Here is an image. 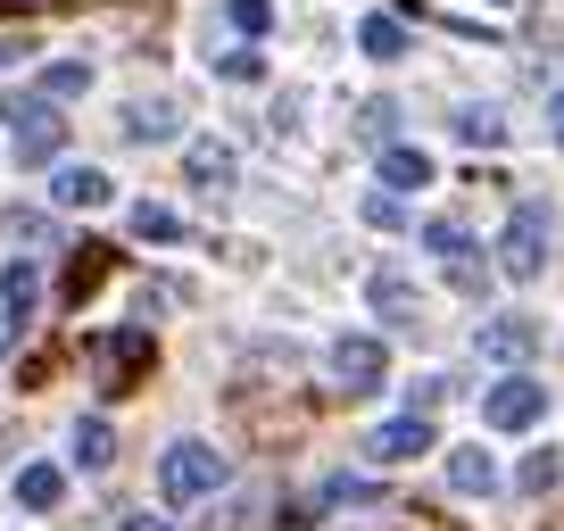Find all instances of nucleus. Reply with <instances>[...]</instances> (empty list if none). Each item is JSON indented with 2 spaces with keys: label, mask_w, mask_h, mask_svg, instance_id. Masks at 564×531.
Returning a JSON list of instances; mask_svg holds the SVG:
<instances>
[{
  "label": "nucleus",
  "mask_w": 564,
  "mask_h": 531,
  "mask_svg": "<svg viewBox=\"0 0 564 531\" xmlns=\"http://www.w3.org/2000/svg\"><path fill=\"white\" fill-rule=\"evenodd\" d=\"M150 366H159V340H150V324H117V333L91 340V373H100L108 399L141 390V382H150Z\"/></svg>",
  "instance_id": "f257e3e1"
},
{
  "label": "nucleus",
  "mask_w": 564,
  "mask_h": 531,
  "mask_svg": "<svg viewBox=\"0 0 564 531\" xmlns=\"http://www.w3.org/2000/svg\"><path fill=\"white\" fill-rule=\"evenodd\" d=\"M9 117V142H18V166H51L67 150V117H58L51 91H18V100L0 108Z\"/></svg>",
  "instance_id": "f03ea898"
},
{
  "label": "nucleus",
  "mask_w": 564,
  "mask_h": 531,
  "mask_svg": "<svg viewBox=\"0 0 564 531\" xmlns=\"http://www.w3.org/2000/svg\"><path fill=\"white\" fill-rule=\"evenodd\" d=\"M225 490V448H208V441H175L166 448V465H159V498L166 507H199V498H216Z\"/></svg>",
  "instance_id": "7ed1b4c3"
},
{
  "label": "nucleus",
  "mask_w": 564,
  "mask_h": 531,
  "mask_svg": "<svg viewBox=\"0 0 564 531\" xmlns=\"http://www.w3.org/2000/svg\"><path fill=\"white\" fill-rule=\"evenodd\" d=\"M547 232L556 225H547L540 199H523V208L507 216V241H498V274H507V283H531V274L547 266Z\"/></svg>",
  "instance_id": "20e7f679"
},
{
  "label": "nucleus",
  "mask_w": 564,
  "mask_h": 531,
  "mask_svg": "<svg viewBox=\"0 0 564 531\" xmlns=\"http://www.w3.org/2000/svg\"><path fill=\"white\" fill-rule=\"evenodd\" d=\"M540 415H547V382H531V373H514V382H498L481 399V424L490 432H531Z\"/></svg>",
  "instance_id": "39448f33"
},
{
  "label": "nucleus",
  "mask_w": 564,
  "mask_h": 531,
  "mask_svg": "<svg viewBox=\"0 0 564 531\" xmlns=\"http://www.w3.org/2000/svg\"><path fill=\"white\" fill-rule=\"evenodd\" d=\"M333 373H340V390H382V373H390V357H382V340L373 333H340L333 340Z\"/></svg>",
  "instance_id": "423d86ee"
},
{
  "label": "nucleus",
  "mask_w": 564,
  "mask_h": 531,
  "mask_svg": "<svg viewBox=\"0 0 564 531\" xmlns=\"http://www.w3.org/2000/svg\"><path fill=\"white\" fill-rule=\"evenodd\" d=\"M474 349L490 357V366H523V357L540 349V324H531V316H490L474 333Z\"/></svg>",
  "instance_id": "0eeeda50"
},
{
  "label": "nucleus",
  "mask_w": 564,
  "mask_h": 531,
  "mask_svg": "<svg viewBox=\"0 0 564 531\" xmlns=\"http://www.w3.org/2000/svg\"><path fill=\"white\" fill-rule=\"evenodd\" d=\"M423 448H432V424H423V408H406L399 424H382V432L366 441V457H373V465H406V457H423Z\"/></svg>",
  "instance_id": "6e6552de"
},
{
  "label": "nucleus",
  "mask_w": 564,
  "mask_h": 531,
  "mask_svg": "<svg viewBox=\"0 0 564 531\" xmlns=\"http://www.w3.org/2000/svg\"><path fill=\"white\" fill-rule=\"evenodd\" d=\"M183 166H192V183H199V192H232V175H241V159H232V142H192V150H183Z\"/></svg>",
  "instance_id": "1a4fd4ad"
},
{
  "label": "nucleus",
  "mask_w": 564,
  "mask_h": 531,
  "mask_svg": "<svg viewBox=\"0 0 564 531\" xmlns=\"http://www.w3.org/2000/svg\"><path fill=\"white\" fill-rule=\"evenodd\" d=\"M51 199H58V208H108V199H117V183H108L100 166H58Z\"/></svg>",
  "instance_id": "9d476101"
},
{
  "label": "nucleus",
  "mask_w": 564,
  "mask_h": 531,
  "mask_svg": "<svg viewBox=\"0 0 564 531\" xmlns=\"http://www.w3.org/2000/svg\"><path fill=\"white\" fill-rule=\"evenodd\" d=\"M366 300H373V316H390V324H415V316H423V291L406 283V274H390V266L366 283Z\"/></svg>",
  "instance_id": "9b49d317"
},
{
  "label": "nucleus",
  "mask_w": 564,
  "mask_h": 531,
  "mask_svg": "<svg viewBox=\"0 0 564 531\" xmlns=\"http://www.w3.org/2000/svg\"><path fill=\"white\" fill-rule=\"evenodd\" d=\"M448 490H457V498H490L498 490L490 448H448Z\"/></svg>",
  "instance_id": "f8f14e48"
},
{
  "label": "nucleus",
  "mask_w": 564,
  "mask_h": 531,
  "mask_svg": "<svg viewBox=\"0 0 564 531\" xmlns=\"http://www.w3.org/2000/svg\"><path fill=\"white\" fill-rule=\"evenodd\" d=\"M34 300H42V274L25 258H9V266H0V307H9V324L34 316Z\"/></svg>",
  "instance_id": "ddd939ff"
},
{
  "label": "nucleus",
  "mask_w": 564,
  "mask_h": 531,
  "mask_svg": "<svg viewBox=\"0 0 564 531\" xmlns=\"http://www.w3.org/2000/svg\"><path fill=\"white\" fill-rule=\"evenodd\" d=\"M382 183L390 192H423V183H432V159H423L415 142H390L382 150Z\"/></svg>",
  "instance_id": "4468645a"
},
{
  "label": "nucleus",
  "mask_w": 564,
  "mask_h": 531,
  "mask_svg": "<svg viewBox=\"0 0 564 531\" xmlns=\"http://www.w3.org/2000/svg\"><path fill=\"white\" fill-rule=\"evenodd\" d=\"M58 498H67V474H58V465H18V507L51 514Z\"/></svg>",
  "instance_id": "2eb2a0df"
},
{
  "label": "nucleus",
  "mask_w": 564,
  "mask_h": 531,
  "mask_svg": "<svg viewBox=\"0 0 564 531\" xmlns=\"http://www.w3.org/2000/svg\"><path fill=\"white\" fill-rule=\"evenodd\" d=\"M124 133H133V142H175V133H183L175 100H133V108H124Z\"/></svg>",
  "instance_id": "dca6fc26"
},
{
  "label": "nucleus",
  "mask_w": 564,
  "mask_h": 531,
  "mask_svg": "<svg viewBox=\"0 0 564 531\" xmlns=\"http://www.w3.org/2000/svg\"><path fill=\"white\" fill-rule=\"evenodd\" d=\"M75 465H84V474H108V465H117V432H108L100 415L75 424Z\"/></svg>",
  "instance_id": "f3484780"
},
{
  "label": "nucleus",
  "mask_w": 564,
  "mask_h": 531,
  "mask_svg": "<svg viewBox=\"0 0 564 531\" xmlns=\"http://www.w3.org/2000/svg\"><path fill=\"white\" fill-rule=\"evenodd\" d=\"M108 283V241H84L67 258V300H84V291H100Z\"/></svg>",
  "instance_id": "a211bd4d"
},
{
  "label": "nucleus",
  "mask_w": 564,
  "mask_h": 531,
  "mask_svg": "<svg viewBox=\"0 0 564 531\" xmlns=\"http://www.w3.org/2000/svg\"><path fill=\"white\" fill-rule=\"evenodd\" d=\"M357 51L390 67V58H406V25L399 18H366V25H357Z\"/></svg>",
  "instance_id": "6ab92c4d"
},
{
  "label": "nucleus",
  "mask_w": 564,
  "mask_h": 531,
  "mask_svg": "<svg viewBox=\"0 0 564 531\" xmlns=\"http://www.w3.org/2000/svg\"><path fill=\"white\" fill-rule=\"evenodd\" d=\"M457 142L498 150V142H507V117H498V108H465V117H457Z\"/></svg>",
  "instance_id": "aec40b11"
},
{
  "label": "nucleus",
  "mask_w": 564,
  "mask_h": 531,
  "mask_svg": "<svg viewBox=\"0 0 564 531\" xmlns=\"http://www.w3.org/2000/svg\"><path fill=\"white\" fill-rule=\"evenodd\" d=\"M133 241H183V216L159 208V199H141L133 208Z\"/></svg>",
  "instance_id": "412c9836"
},
{
  "label": "nucleus",
  "mask_w": 564,
  "mask_h": 531,
  "mask_svg": "<svg viewBox=\"0 0 564 531\" xmlns=\"http://www.w3.org/2000/svg\"><path fill=\"white\" fill-rule=\"evenodd\" d=\"M42 91H51V100H84L91 67H84V58H58V67H42Z\"/></svg>",
  "instance_id": "4be33fe9"
},
{
  "label": "nucleus",
  "mask_w": 564,
  "mask_h": 531,
  "mask_svg": "<svg viewBox=\"0 0 564 531\" xmlns=\"http://www.w3.org/2000/svg\"><path fill=\"white\" fill-rule=\"evenodd\" d=\"M556 481H564V457H556V448H540V457L523 465V490H531V498H547Z\"/></svg>",
  "instance_id": "5701e85b"
},
{
  "label": "nucleus",
  "mask_w": 564,
  "mask_h": 531,
  "mask_svg": "<svg viewBox=\"0 0 564 531\" xmlns=\"http://www.w3.org/2000/svg\"><path fill=\"white\" fill-rule=\"evenodd\" d=\"M225 18L241 25V34H265V25H274V0H225Z\"/></svg>",
  "instance_id": "b1692460"
},
{
  "label": "nucleus",
  "mask_w": 564,
  "mask_h": 531,
  "mask_svg": "<svg viewBox=\"0 0 564 531\" xmlns=\"http://www.w3.org/2000/svg\"><path fill=\"white\" fill-rule=\"evenodd\" d=\"M216 75H225V84H258L265 58H258V51H225V58H216Z\"/></svg>",
  "instance_id": "393cba45"
},
{
  "label": "nucleus",
  "mask_w": 564,
  "mask_h": 531,
  "mask_svg": "<svg viewBox=\"0 0 564 531\" xmlns=\"http://www.w3.org/2000/svg\"><path fill=\"white\" fill-rule=\"evenodd\" d=\"M390 117H399L390 100H366V108H357V133H366V142H382V133H390Z\"/></svg>",
  "instance_id": "a878e982"
},
{
  "label": "nucleus",
  "mask_w": 564,
  "mask_h": 531,
  "mask_svg": "<svg viewBox=\"0 0 564 531\" xmlns=\"http://www.w3.org/2000/svg\"><path fill=\"white\" fill-rule=\"evenodd\" d=\"M175 300H183V283H141L133 316H159V307H175Z\"/></svg>",
  "instance_id": "bb28decb"
},
{
  "label": "nucleus",
  "mask_w": 564,
  "mask_h": 531,
  "mask_svg": "<svg viewBox=\"0 0 564 531\" xmlns=\"http://www.w3.org/2000/svg\"><path fill=\"white\" fill-rule=\"evenodd\" d=\"M366 225H382V232L399 225V192H373V199H366Z\"/></svg>",
  "instance_id": "cd10ccee"
},
{
  "label": "nucleus",
  "mask_w": 564,
  "mask_h": 531,
  "mask_svg": "<svg viewBox=\"0 0 564 531\" xmlns=\"http://www.w3.org/2000/svg\"><path fill=\"white\" fill-rule=\"evenodd\" d=\"M117 531H166V523H159V514H124Z\"/></svg>",
  "instance_id": "c85d7f7f"
},
{
  "label": "nucleus",
  "mask_w": 564,
  "mask_h": 531,
  "mask_svg": "<svg viewBox=\"0 0 564 531\" xmlns=\"http://www.w3.org/2000/svg\"><path fill=\"white\" fill-rule=\"evenodd\" d=\"M556 142H564V91H556Z\"/></svg>",
  "instance_id": "c756f323"
},
{
  "label": "nucleus",
  "mask_w": 564,
  "mask_h": 531,
  "mask_svg": "<svg viewBox=\"0 0 564 531\" xmlns=\"http://www.w3.org/2000/svg\"><path fill=\"white\" fill-rule=\"evenodd\" d=\"M0 9H18V0H0Z\"/></svg>",
  "instance_id": "7c9ffc66"
},
{
  "label": "nucleus",
  "mask_w": 564,
  "mask_h": 531,
  "mask_svg": "<svg viewBox=\"0 0 564 531\" xmlns=\"http://www.w3.org/2000/svg\"><path fill=\"white\" fill-rule=\"evenodd\" d=\"M0 58H9V51H0Z\"/></svg>",
  "instance_id": "2f4dec72"
}]
</instances>
